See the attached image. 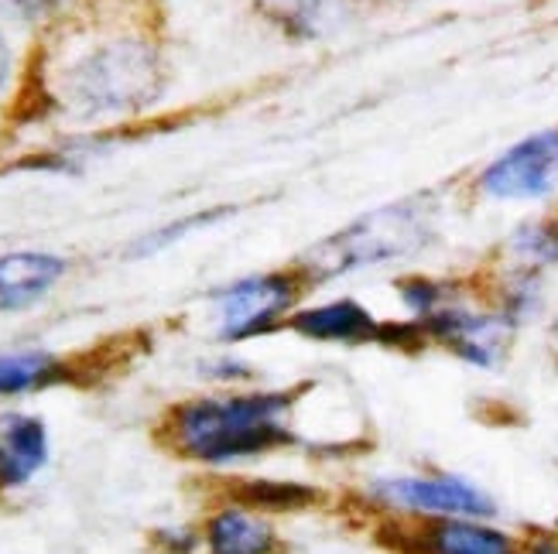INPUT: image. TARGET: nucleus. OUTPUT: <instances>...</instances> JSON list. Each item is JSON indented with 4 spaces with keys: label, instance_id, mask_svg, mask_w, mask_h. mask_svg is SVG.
<instances>
[{
    "label": "nucleus",
    "instance_id": "f257e3e1",
    "mask_svg": "<svg viewBox=\"0 0 558 554\" xmlns=\"http://www.w3.org/2000/svg\"><path fill=\"white\" fill-rule=\"evenodd\" d=\"M288 407L291 397L275 391L185 404L175 411V442L192 459L213 466L251 459L291 439L284 428Z\"/></svg>",
    "mask_w": 558,
    "mask_h": 554
},
{
    "label": "nucleus",
    "instance_id": "f03ea898",
    "mask_svg": "<svg viewBox=\"0 0 558 554\" xmlns=\"http://www.w3.org/2000/svg\"><path fill=\"white\" fill-rule=\"evenodd\" d=\"M435 226V209L425 199H408L398 206L377 209L363 216L343 233L329 236L323 247H315L308 257V268L315 281L343 274V271H360L374 268V263L401 260L408 254H418Z\"/></svg>",
    "mask_w": 558,
    "mask_h": 554
},
{
    "label": "nucleus",
    "instance_id": "7ed1b4c3",
    "mask_svg": "<svg viewBox=\"0 0 558 554\" xmlns=\"http://www.w3.org/2000/svg\"><path fill=\"white\" fill-rule=\"evenodd\" d=\"M155 62L148 48L137 45H107L86 56L69 72V96L86 110H128L151 96Z\"/></svg>",
    "mask_w": 558,
    "mask_h": 554
},
{
    "label": "nucleus",
    "instance_id": "20e7f679",
    "mask_svg": "<svg viewBox=\"0 0 558 554\" xmlns=\"http://www.w3.org/2000/svg\"><path fill=\"white\" fill-rule=\"evenodd\" d=\"M480 188L500 202L548 199L558 192V127L538 131L507 148L480 175Z\"/></svg>",
    "mask_w": 558,
    "mask_h": 554
},
{
    "label": "nucleus",
    "instance_id": "39448f33",
    "mask_svg": "<svg viewBox=\"0 0 558 554\" xmlns=\"http://www.w3.org/2000/svg\"><path fill=\"white\" fill-rule=\"evenodd\" d=\"M295 301V281L284 274H257L233 281L216 295V319H220V340L240 343L251 340V335L271 332L284 311Z\"/></svg>",
    "mask_w": 558,
    "mask_h": 554
},
{
    "label": "nucleus",
    "instance_id": "423d86ee",
    "mask_svg": "<svg viewBox=\"0 0 558 554\" xmlns=\"http://www.w3.org/2000/svg\"><path fill=\"white\" fill-rule=\"evenodd\" d=\"M377 496L384 503L415 514H442V517H494V500L456 476H395L380 479Z\"/></svg>",
    "mask_w": 558,
    "mask_h": 554
},
{
    "label": "nucleus",
    "instance_id": "0eeeda50",
    "mask_svg": "<svg viewBox=\"0 0 558 554\" xmlns=\"http://www.w3.org/2000/svg\"><path fill=\"white\" fill-rule=\"evenodd\" d=\"M514 322L504 311H476L463 301H449L425 319V332L449 346L459 359L473 367H494L507 349Z\"/></svg>",
    "mask_w": 558,
    "mask_h": 554
},
{
    "label": "nucleus",
    "instance_id": "6e6552de",
    "mask_svg": "<svg viewBox=\"0 0 558 554\" xmlns=\"http://www.w3.org/2000/svg\"><path fill=\"white\" fill-rule=\"evenodd\" d=\"M48 459V435L45 424L28 415L0 418V487L14 490L45 466Z\"/></svg>",
    "mask_w": 558,
    "mask_h": 554
},
{
    "label": "nucleus",
    "instance_id": "1a4fd4ad",
    "mask_svg": "<svg viewBox=\"0 0 558 554\" xmlns=\"http://www.w3.org/2000/svg\"><path fill=\"white\" fill-rule=\"evenodd\" d=\"M291 329L305 335V340H319V343H363L377 335L374 316L353 298L302 308L299 316H291Z\"/></svg>",
    "mask_w": 558,
    "mask_h": 554
},
{
    "label": "nucleus",
    "instance_id": "9d476101",
    "mask_svg": "<svg viewBox=\"0 0 558 554\" xmlns=\"http://www.w3.org/2000/svg\"><path fill=\"white\" fill-rule=\"evenodd\" d=\"M65 274V260L41 250L0 257V308H24L38 301Z\"/></svg>",
    "mask_w": 558,
    "mask_h": 554
},
{
    "label": "nucleus",
    "instance_id": "9b49d317",
    "mask_svg": "<svg viewBox=\"0 0 558 554\" xmlns=\"http://www.w3.org/2000/svg\"><path fill=\"white\" fill-rule=\"evenodd\" d=\"M213 554H271L275 551V527L247 510H223L209 520L206 531Z\"/></svg>",
    "mask_w": 558,
    "mask_h": 554
},
{
    "label": "nucleus",
    "instance_id": "f8f14e48",
    "mask_svg": "<svg viewBox=\"0 0 558 554\" xmlns=\"http://www.w3.org/2000/svg\"><path fill=\"white\" fill-rule=\"evenodd\" d=\"M432 554H514V541L494 527L473 524V517H449L425 534Z\"/></svg>",
    "mask_w": 558,
    "mask_h": 554
},
{
    "label": "nucleus",
    "instance_id": "ddd939ff",
    "mask_svg": "<svg viewBox=\"0 0 558 554\" xmlns=\"http://www.w3.org/2000/svg\"><path fill=\"white\" fill-rule=\"evenodd\" d=\"M65 377V367L48 353H8L0 356V397L48 387Z\"/></svg>",
    "mask_w": 558,
    "mask_h": 554
},
{
    "label": "nucleus",
    "instance_id": "4468645a",
    "mask_svg": "<svg viewBox=\"0 0 558 554\" xmlns=\"http://www.w3.org/2000/svg\"><path fill=\"white\" fill-rule=\"evenodd\" d=\"M511 257L521 263V271L538 274L545 268H555L558 263V223H527L521 226L511 244H507Z\"/></svg>",
    "mask_w": 558,
    "mask_h": 554
},
{
    "label": "nucleus",
    "instance_id": "2eb2a0df",
    "mask_svg": "<svg viewBox=\"0 0 558 554\" xmlns=\"http://www.w3.org/2000/svg\"><path fill=\"white\" fill-rule=\"evenodd\" d=\"M398 295L415 316L428 319L439 308H446L449 301H456V284L435 281V278H404V281H398Z\"/></svg>",
    "mask_w": 558,
    "mask_h": 554
},
{
    "label": "nucleus",
    "instance_id": "dca6fc26",
    "mask_svg": "<svg viewBox=\"0 0 558 554\" xmlns=\"http://www.w3.org/2000/svg\"><path fill=\"white\" fill-rule=\"evenodd\" d=\"M538 308H542V281H538V274H531V271L514 274L511 287H507V295H504V316L511 322H524V319L535 316Z\"/></svg>",
    "mask_w": 558,
    "mask_h": 554
},
{
    "label": "nucleus",
    "instance_id": "f3484780",
    "mask_svg": "<svg viewBox=\"0 0 558 554\" xmlns=\"http://www.w3.org/2000/svg\"><path fill=\"white\" fill-rule=\"evenodd\" d=\"M56 0H0V8H14L21 14H38L45 8H52Z\"/></svg>",
    "mask_w": 558,
    "mask_h": 554
},
{
    "label": "nucleus",
    "instance_id": "a211bd4d",
    "mask_svg": "<svg viewBox=\"0 0 558 554\" xmlns=\"http://www.w3.org/2000/svg\"><path fill=\"white\" fill-rule=\"evenodd\" d=\"M8 72H11V48H8L4 35H0V86L8 83Z\"/></svg>",
    "mask_w": 558,
    "mask_h": 554
},
{
    "label": "nucleus",
    "instance_id": "6ab92c4d",
    "mask_svg": "<svg viewBox=\"0 0 558 554\" xmlns=\"http://www.w3.org/2000/svg\"><path fill=\"white\" fill-rule=\"evenodd\" d=\"M531 554H558V541H538Z\"/></svg>",
    "mask_w": 558,
    "mask_h": 554
}]
</instances>
